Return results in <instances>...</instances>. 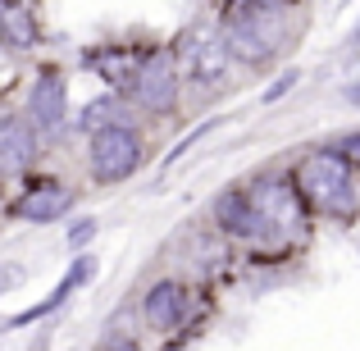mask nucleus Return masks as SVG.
<instances>
[{
    "mask_svg": "<svg viewBox=\"0 0 360 351\" xmlns=\"http://www.w3.org/2000/svg\"><path fill=\"white\" fill-rule=\"evenodd\" d=\"M233 64H238V60L224 51L219 32H214V37H201V42L187 46V78H192L201 91L224 87V82H229V73H233Z\"/></svg>",
    "mask_w": 360,
    "mask_h": 351,
    "instance_id": "nucleus-11",
    "label": "nucleus"
},
{
    "mask_svg": "<svg viewBox=\"0 0 360 351\" xmlns=\"http://www.w3.org/2000/svg\"><path fill=\"white\" fill-rule=\"evenodd\" d=\"M37 160V128L27 115H0V174L14 178Z\"/></svg>",
    "mask_w": 360,
    "mask_h": 351,
    "instance_id": "nucleus-10",
    "label": "nucleus"
},
{
    "mask_svg": "<svg viewBox=\"0 0 360 351\" xmlns=\"http://www.w3.org/2000/svg\"><path fill=\"white\" fill-rule=\"evenodd\" d=\"M141 319H146L155 333H174V328L187 319V288L178 279L150 283L146 297H141Z\"/></svg>",
    "mask_w": 360,
    "mask_h": 351,
    "instance_id": "nucleus-8",
    "label": "nucleus"
},
{
    "mask_svg": "<svg viewBox=\"0 0 360 351\" xmlns=\"http://www.w3.org/2000/svg\"><path fill=\"white\" fill-rule=\"evenodd\" d=\"M96 351H137V343H132V338H123V333H110Z\"/></svg>",
    "mask_w": 360,
    "mask_h": 351,
    "instance_id": "nucleus-17",
    "label": "nucleus"
},
{
    "mask_svg": "<svg viewBox=\"0 0 360 351\" xmlns=\"http://www.w3.org/2000/svg\"><path fill=\"white\" fill-rule=\"evenodd\" d=\"M347 101H352V106H360V82H347V91H342Z\"/></svg>",
    "mask_w": 360,
    "mask_h": 351,
    "instance_id": "nucleus-19",
    "label": "nucleus"
},
{
    "mask_svg": "<svg viewBox=\"0 0 360 351\" xmlns=\"http://www.w3.org/2000/svg\"><path fill=\"white\" fill-rule=\"evenodd\" d=\"M297 78H301V73H297V69H288V73H283V78H278V82H274V87H269V91H264V101H278V96H288V91H292V87H297Z\"/></svg>",
    "mask_w": 360,
    "mask_h": 351,
    "instance_id": "nucleus-16",
    "label": "nucleus"
},
{
    "mask_svg": "<svg viewBox=\"0 0 360 351\" xmlns=\"http://www.w3.org/2000/svg\"><path fill=\"white\" fill-rule=\"evenodd\" d=\"M178 64L174 51H141L137 73L128 78V106L132 110H146V115H169L178 106Z\"/></svg>",
    "mask_w": 360,
    "mask_h": 351,
    "instance_id": "nucleus-5",
    "label": "nucleus"
},
{
    "mask_svg": "<svg viewBox=\"0 0 360 351\" xmlns=\"http://www.w3.org/2000/svg\"><path fill=\"white\" fill-rule=\"evenodd\" d=\"M352 160L342 155L338 146L328 151H310V155L297 160V169H292V183H297L301 201L310 205V210L328 215V219H342L352 224L360 201H356V174H352Z\"/></svg>",
    "mask_w": 360,
    "mask_h": 351,
    "instance_id": "nucleus-2",
    "label": "nucleus"
},
{
    "mask_svg": "<svg viewBox=\"0 0 360 351\" xmlns=\"http://www.w3.org/2000/svg\"><path fill=\"white\" fill-rule=\"evenodd\" d=\"M0 46L5 51H37L41 46V23L27 0H0Z\"/></svg>",
    "mask_w": 360,
    "mask_h": 351,
    "instance_id": "nucleus-12",
    "label": "nucleus"
},
{
    "mask_svg": "<svg viewBox=\"0 0 360 351\" xmlns=\"http://www.w3.org/2000/svg\"><path fill=\"white\" fill-rule=\"evenodd\" d=\"M27 123L37 128V137H60L69 128V82L60 69H41L27 91Z\"/></svg>",
    "mask_w": 360,
    "mask_h": 351,
    "instance_id": "nucleus-6",
    "label": "nucleus"
},
{
    "mask_svg": "<svg viewBox=\"0 0 360 351\" xmlns=\"http://www.w3.org/2000/svg\"><path fill=\"white\" fill-rule=\"evenodd\" d=\"M69 210H73V192L64 183H55V178L32 183L14 201V219H23V224H55V219H64Z\"/></svg>",
    "mask_w": 360,
    "mask_h": 351,
    "instance_id": "nucleus-9",
    "label": "nucleus"
},
{
    "mask_svg": "<svg viewBox=\"0 0 360 351\" xmlns=\"http://www.w3.org/2000/svg\"><path fill=\"white\" fill-rule=\"evenodd\" d=\"M91 237H96V219H78L69 229V246H82V242H91Z\"/></svg>",
    "mask_w": 360,
    "mask_h": 351,
    "instance_id": "nucleus-15",
    "label": "nucleus"
},
{
    "mask_svg": "<svg viewBox=\"0 0 360 351\" xmlns=\"http://www.w3.org/2000/svg\"><path fill=\"white\" fill-rule=\"evenodd\" d=\"M214 224H219V233H229L233 242H269V229H264V219L255 215L251 196H246V187H229V192L214 201Z\"/></svg>",
    "mask_w": 360,
    "mask_h": 351,
    "instance_id": "nucleus-7",
    "label": "nucleus"
},
{
    "mask_svg": "<svg viewBox=\"0 0 360 351\" xmlns=\"http://www.w3.org/2000/svg\"><path fill=\"white\" fill-rule=\"evenodd\" d=\"M246 196H251L255 215L264 219V229H269V242H274V246L301 242V237H306L310 205L301 201L292 174H260L251 187H246Z\"/></svg>",
    "mask_w": 360,
    "mask_h": 351,
    "instance_id": "nucleus-3",
    "label": "nucleus"
},
{
    "mask_svg": "<svg viewBox=\"0 0 360 351\" xmlns=\"http://www.w3.org/2000/svg\"><path fill=\"white\" fill-rule=\"evenodd\" d=\"M18 279H23V269H18V264H0V297H5Z\"/></svg>",
    "mask_w": 360,
    "mask_h": 351,
    "instance_id": "nucleus-18",
    "label": "nucleus"
},
{
    "mask_svg": "<svg viewBox=\"0 0 360 351\" xmlns=\"http://www.w3.org/2000/svg\"><path fill=\"white\" fill-rule=\"evenodd\" d=\"M132 115V106H128V96H119V91H110V96H96L87 110L78 115V128L82 132H96V128H115V123H128Z\"/></svg>",
    "mask_w": 360,
    "mask_h": 351,
    "instance_id": "nucleus-14",
    "label": "nucleus"
},
{
    "mask_svg": "<svg viewBox=\"0 0 360 351\" xmlns=\"http://www.w3.org/2000/svg\"><path fill=\"white\" fill-rule=\"evenodd\" d=\"M91 146H87V174L91 183L110 187V183H123V178L137 174L141 165V137L132 132V123H115V128H96L87 132Z\"/></svg>",
    "mask_w": 360,
    "mask_h": 351,
    "instance_id": "nucleus-4",
    "label": "nucleus"
},
{
    "mask_svg": "<svg viewBox=\"0 0 360 351\" xmlns=\"http://www.w3.org/2000/svg\"><path fill=\"white\" fill-rule=\"evenodd\" d=\"M352 46H356V51H360V27H356V37H352Z\"/></svg>",
    "mask_w": 360,
    "mask_h": 351,
    "instance_id": "nucleus-20",
    "label": "nucleus"
},
{
    "mask_svg": "<svg viewBox=\"0 0 360 351\" xmlns=\"http://www.w3.org/2000/svg\"><path fill=\"white\" fill-rule=\"evenodd\" d=\"M292 9L297 5H233L224 9L219 23V42L246 69H260V64L278 60L283 46H292Z\"/></svg>",
    "mask_w": 360,
    "mask_h": 351,
    "instance_id": "nucleus-1",
    "label": "nucleus"
},
{
    "mask_svg": "<svg viewBox=\"0 0 360 351\" xmlns=\"http://www.w3.org/2000/svg\"><path fill=\"white\" fill-rule=\"evenodd\" d=\"M137 60H141V51H132V46H101V51H87V64L101 69V78H105L110 87H128V78L137 73Z\"/></svg>",
    "mask_w": 360,
    "mask_h": 351,
    "instance_id": "nucleus-13",
    "label": "nucleus"
}]
</instances>
